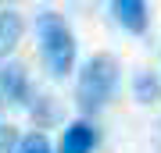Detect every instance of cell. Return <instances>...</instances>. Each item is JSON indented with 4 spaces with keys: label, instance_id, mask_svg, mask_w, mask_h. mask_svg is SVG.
Masks as SVG:
<instances>
[{
    "label": "cell",
    "instance_id": "4",
    "mask_svg": "<svg viewBox=\"0 0 161 153\" xmlns=\"http://www.w3.org/2000/svg\"><path fill=\"white\" fill-rule=\"evenodd\" d=\"M97 146V132H93L90 121H72L64 128V135L58 142V153H90Z\"/></svg>",
    "mask_w": 161,
    "mask_h": 153
},
{
    "label": "cell",
    "instance_id": "2",
    "mask_svg": "<svg viewBox=\"0 0 161 153\" xmlns=\"http://www.w3.org/2000/svg\"><path fill=\"white\" fill-rule=\"evenodd\" d=\"M118 82V61L111 54H97L86 61V68L79 71V85H75V100H79L82 110H100L104 103L111 100Z\"/></svg>",
    "mask_w": 161,
    "mask_h": 153
},
{
    "label": "cell",
    "instance_id": "6",
    "mask_svg": "<svg viewBox=\"0 0 161 153\" xmlns=\"http://www.w3.org/2000/svg\"><path fill=\"white\" fill-rule=\"evenodd\" d=\"M18 39H22V14L7 7V11H0V61L18 46Z\"/></svg>",
    "mask_w": 161,
    "mask_h": 153
},
{
    "label": "cell",
    "instance_id": "9",
    "mask_svg": "<svg viewBox=\"0 0 161 153\" xmlns=\"http://www.w3.org/2000/svg\"><path fill=\"white\" fill-rule=\"evenodd\" d=\"M18 150V132L11 125H0V153H14Z\"/></svg>",
    "mask_w": 161,
    "mask_h": 153
},
{
    "label": "cell",
    "instance_id": "5",
    "mask_svg": "<svg viewBox=\"0 0 161 153\" xmlns=\"http://www.w3.org/2000/svg\"><path fill=\"white\" fill-rule=\"evenodd\" d=\"M111 14H115L129 32H136V36L147 32L150 14H147V4H140V0H115V4H111Z\"/></svg>",
    "mask_w": 161,
    "mask_h": 153
},
{
    "label": "cell",
    "instance_id": "1",
    "mask_svg": "<svg viewBox=\"0 0 161 153\" xmlns=\"http://www.w3.org/2000/svg\"><path fill=\"white\" fill-rule=\"evenodd\" d=\"M36 36H40V54H43V64L54 79H64L75 64V36L72 28L64 25L61 14L54 11H40L36 18Z\"/></svg>",
    "mask_w": 161,
    "mask_h": 153
},
{
    "label": "cell",
    "instance_id": "7",
    "mask_svg": "<svg viewBox=\"0 0 161 153\" xmlns=\"http://www.w3.org/2000/svg\"><path fill=\"white\" fill-rule=\"evenodd\" d=\"M14 153H54V150H50V139H47L43 132H29L25 139H18Z\"/></svg>",
    "mask_w": 161,
    "mask_h": 153
},
{
    "label": "cell",
    "instance_id": "3",
    "mask_svg": "<svg viewBox=\"0 0 161 153\" xmlns=\"http://www.w3.org/2000/svg\"><path fill=\"white\" fill-rule=\"evenodd\" d=\"M0 93H4L11 103H25L29 100V75H25V64H4L0 68Z\"/></svg>",
    "mask_w": 161,
    "mask_h": 153
},
{
    "label": "cell",
    "instance_id": "8",
    "mask_svg": "<svg viewBox=\"0 0 161 153\" xmlns=\"http://www.w3.org/2000/svg\"><path fill=\"white\" fill-rule=\"evenodd\" d=\"M154 96H158V82H154V75L140 71V75H136V100H143V103H150Z\"/></svg>",
    "mask_w": 161,
    "mask_h": 153
}]
</instances>
